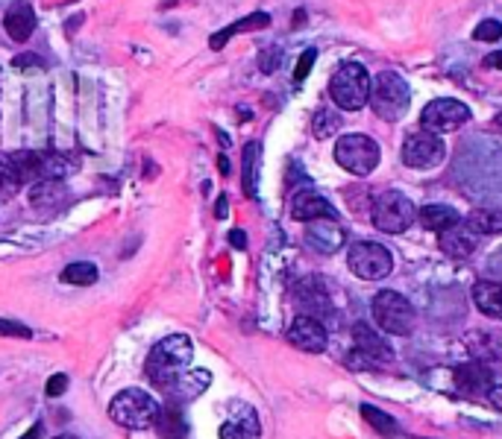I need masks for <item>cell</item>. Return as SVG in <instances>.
I'll return each instance as SVG.
<instances>
[{
	"label": "cell",
	"mask_w": 502,
	"mask_h": 439,
	"mask_svg": "<svg viewBox=\"0 0 502 439\" xmlns=\"http://www.w3.org/2000/svg\"><path fill=\"white\" fill-rule=\"evenodd\" d=\"M288 343H291V346H297L300 352L318 354V352L326 349L330 334H326V325L321 323V319L300 314L294 323H291V328H288Z\"/></svg>",
	"instance_id": "cell-11"
},
{
	"label": "cell",
	"mask_w": 502,
	"mask_h": 439,
	"mask_svg": "<svg viewBox=\"0 0 502 439\" xmlns=\"http://www.w3.org/2000/svg\"><path fill=\"white\" fill-rule=\"evenodd\" d=\"M30 203L36 208H60L65 203V185L60 179H42L30 187Z\"/></svg>",
	"instance_id": "cell-21"
},
{
	"label": "cell",
	"mask_w": 502,
	"mask_h": 439,
	"mask_svg": "<svg viewBox=\"0 0 502 439\" xmlns=\"http://www.w3.org/2000/svg\"><path fill=\"white\" fill-rule=\"evenodd\" d=\"M476 234H502V211L499 208H476L464 220Z\"/></svg>",
	"instance_id": "cell-24"
},
{
	"label": "cell",
	"mask_w": 502,
	"mask_h": 439,
	"mask_svg": "<svg viewBox=\"0 0 502 439\" xmlns=\"http://www.w3.org/2000/svg\"><path fill=\"white\" fill-rule=\"evenodd\" d=\"M13 168L18 173L21 185H36L42 182V152H33V150H21L13 152Z\"/></svg>",
	"instance_id": "cell-23"
},
{
	"label": "cell",
	"mask_w": 502,
	"mask_h": 439,
	"mask_svg": "<svg viewBox=\"0 0 502 439\" xmlns=\"http://www.w3.org/2000/svg\"><path fill=\"white\" fill-rule=\"evenodd\" d=\"M485 68H494V70H502V50H497V53H490V56L485 59Z\"/></svg>",
	"instance_id": "cell-41"
},
{
	"label": "cell",
	"mask_w": 502,
	"mask_h": 439,
	"mask_svg": "<svg viewBox=\"0 0 502 439\" xmlns=\"http://www.w3.org/2000/svg\"><path fill=\"white\" fill-rule=\"evenodd\" d=\"M279 59H283V50H279V47H271V50H262V53H259V68L265 70V74H274V70L279 68Z\"/></svg>",
	"instance_id": "cell-36"
},
{
	"label": "cell",
	"mask_w": 502,
	"mask_h": 439,
	"mask_svg": "<svg viewBox=\"0 0 502 439\" xmlns=\"http://www.w3.org/2000/svg\"><path fill=\"white\" fill-rule=\"evenodd\" d=\"M473 39L476 41H497V39H502V23L499 21H482L479 23V27L473 30Z\"/></svg>",
	"instance_id": "cell-34"
},
{
	"label": "cell",
	"mask_w": 502,
	"mask_h": 439,
	"mask_svg": "<svg viewBox=\"0 0 502 439\" xmlns=\"http://www.w3.org/2000/svg\"><path fill=\"white\" fill-rule=\"evenodd\" d=\"M0 337H18V340H30L33 331L21 323H13V319H0Z\"/></svg>",
	"instance_id": "cell-35"
},
{
	"label": "cell",
	"mask_w": 502,
	"mask_h": 439,
	"mask_svg": "<svg viewBox=\"0 0 502 439\" xmlns=\"http://www.w3.org/2000/svg\"><path fill=\"white\" fill-rule=\"evenodd\" d=\"M488 401L494 405L497 410H502V384H494L488 389Z\"/></svg>",
	"instance_id": "cell-40"
},
{
	"label": "cell",
	"mask_w": 502,
	"mask_h": 439,
	"mask_svg": "<svg viewBox=\"0 0 502 439\" xmlns=\"http://www.w3.org/2000/svg\"><path fill=\"white\" fill-rule=\"evenodd\" d=\"M153 422H156V431L162 439H185V434H189V425H185L177 405L162 407Z\"/></svg>",
	"instance_id": "cell-22"
},
{
	"label": "cell",
	"mask_w": 502,
	"mask_h": 439,
	"mask_svg": "<svg viewBox=\"0 0 502 439\" xmlns=\"http://www.w3.org/2000/svg\"><path fill=\"white\" fill-rule=\"evenodd\" d=\"M218 168H220V173L227 176V173H229V161H227L224 156H220V159H218Z\"/></svg>",
	"instance_id": "cell-46"
},
{
	"label": "cell",
	"mask_w": 502,
	"mask_h": 439,
	"mask_svg": "<svg viewBox=\"0 0 502 439\" xmlns=\"http://www.w3.org/2000/svg\"><path fill=\"white\" fill-rule=\"evenodd\" d=\"M335 161L353 176H370L379 164V144L367 135H341L335 144Z\"/></svg>",
	"instance_id": "cell-7"
},
{
	"label": "cell",
	"mask_w": 502,
	"mask_h": 439,
	"mask_svg": "<svg viewBox=\"0 0 502 439\" xmlns=\"http://www.w3.org/2000/svg\"><path fill=\"white\" fill-rule=\"evenodd\" d=\"M306 241L321 252H335L344 243V232L338 229L335 220H314L306 229Z\"/></svg>",
	"instance_id": "cell-16"
},
{
	"label": "cell",
	"mask_w": 502,
	"mask_h": 439,
	"mask_svg": "<svg viewBox=\"0 0 502 439\" xmlns=\"http://www.w3.org/2000/svg\"><path fill=\"white\" fill-rule=\"evenodd\" d=\"M156 413H159L156 398L138 387L121 389L109 405V419L126 431H142V428H147V425H153Z\"/></svg>",
	"instance_id": "cell-2"
},
{
	"label": "cell",
	"mask_w": 502,
	"mask_h": 439,
	"mask_svg": "<svg viewBox=\"0 0 502 439\" xmlns=\"http://www.w3.org/2000/svg\"><path fill=\"white\" fill-rule=\"evenodd\" d=\"M338 129H341V114L335 109H318V114H314V121H311L314 138H330Z\"/></svg>",
	"instance_id": "cell-32"
},
{
	"label": "cell",
	"mask_w": 502,
	"mask_h": 439,
	"mask_svg": "<svg viewBox=\"0 0 502 439\" xmlns=\"http://www.w3.org/2000/svg\"><path fill=\"white\" fill-rule=\"evenodd\" d=\"M267 23H271V15H265V12H253V15H247L244 21L229 23L227 30H220L209 44H212L215 50H220V47H224V44L229 41V35H236V32H247V30H262V27H267Z\"/></svg>",
	"instance_id": "cell-25"
},
{
	"label": "cell",
	"mask_w": 502,
	"mask_h": 439,
	"mask_svg": "<svg viewBox=\"0 0 502 439\" xmlns=\"http://www.w3.org/2000/svg\"><path fill=\"white\" fill-rule=\"evenodd\" d=\"M473 305L490 319H502V284L497 281H476L473 284Z\"/></svg>",
	"instance_id": "cell-18"
},
{
	"label": "cell",
	"mask_w": 502,
	"mask_h": 439,
	"mask_svg": "<svg viewBox=\"0 0 502 439\" xmlns=\"http://www.w3.org/2000/svg\"><path fill=\"white\" fill-rule=\"evenodd\" d=\"M314 59H318V50H306V53H302V56L297 59V70H294V82H297V86L309 77V70H311V65H314Z\"/></svg>",
	"instance_id": "cell-37"
},
{
	"label": "cell",
	"mask_w": 502,
	"mask_h": 439,
	"mask_svg": "<svg viewBox=\"0 0 502 439\" xmlns=\"http://www.w3.org/2000/svg\"><path fill=\"white\" fill-rule=\"evenodd\" d=\"M476 237H479V234L461 220V223L450 225L447 232H441L438 246H441V252L447 255V258L464 261V258H470V255L476 252Z\"/></svg>",
	"instance_id": "cell-12"
},
{
	"label": "cell",
	"mask_w": 502,
	"mask_h": 439,
	"mask_svg": "<svg viewBox=\"0 0 502 439\" xmlns=\"http://www.w3.org/2000/svg\"><path fill=\"white\" fill-rule=\"evenodd\" d=\"M408 103H412V88L408 82L396 74V70H382V74L370 82V105L382 121H400L405 114Z\"/></svg>",
	"instance_id": "cell-3"
},
{
	"label": "cell",
	"mask_w": 502,
	"mask_h": 439,
	"mask_svg": "<svg viewBox=\"0 0 502 439\" xmlns=\"http://www.w3.org/2000/svg\"><path fill=\"white\" fill-rule=\"evenodd\" d=\"M227 203H229V199H227V197H220V199H218V208H215V215H218V220H224V217H227V211H229V206H227Z\"/></svg>",
	"instance_id": "cell-44"
},
{
	"label": "cell",
	"mask_w": 502,
	"mask_h": 439,
	"mask_svg": "<svg viewBox=\"0 0 502 439\" xmlns=\"http://www.w3.org/2000/svg\"><path fill=\"white\" fill-rule=\"evenodd\" d=\"M262 425L253 410H244L241 416H232L220 425V439H259Z\"/></svg>",
	"instance_id": "cell-19"
},
{
	"label": "cell",
	"mask_w": 502,
	"mask_h": 439,
	"mask_svg": "<svg viewBox=\"0 0 502 439\" xmlns=\"http://www.w3.org/2000/svg\"><path fill=\"white\" fill-rule=\"evenodd\" d=\"M297 302L306 307V316H314V314H321V311H330V299L323 296L321 290V284H314V281H302L300 288H297ZM318 319V316H314Z\"/></svg>",
	"instance_id": "cell-26"
},
{
	"label": "cell",
	"mask_w": 502,
	"mask_h": 439,
	"mask_svg": "<svg viewBox=\"0 0 502 439\" xmlns=\"http://www.w3.org/2000/svg\"><path fill=\"white\" fill-rule=\"evenodd\" d=\"M209 381H212V375H209L206 370H197V372H185L177 384H173L168 393H173L177 398H194L200 396L203 389L209 387Z\"/></svg>",
	"instance_id": "cell-27"
},
{
	"label": "cell",
	"mask_w": 502,
	"mask_h": 439,
	"mask_svg": "<svg viewBox=\"0 0 502 439\" xmlns=\"http://www.w3.org/2000/svg\"><path fill=\"white\" fill-rule=\"evenodd\" d=\"M4 27L13 41H27L33 32H36V12L27 4V0H15L13 6L6 9Z\"/></svg>",
	"instance_id": "cell-15"
},
{
	"label": "cell",
	"mask_w": 502,
	"mask_h": 439,
	"mask_svg": "<svg viewBox=\"0 0 502 439\" xmlns=\"http://www.w3.org/2000/svg\"><path fill=\"white\" fill-rule=\"evenodd\" d=\"M347 366H349V370H379V363L370 361L367 354H361L358 349H353L347 354Z\"/></svg>",
	"instance_id": "cell-38"
},
{
	"label": "cell",
	"mask_w": 502,
	"mask_h": 439,
	"mask_svg": "<svg viewBox=\"0 0 502 439\" xmlns=\"http://www.w3.org/2000/svg\"><path fill=\"white\" fill-rule=\"evenodd\" d=\"M443 156H447V147H443V141L432 133H414V135H408L403 144V164L414 170L438 168Z\"/></svg>",
	"instance_id": "cell-10"
},
{
	"label": "cell",
	"mask_w": 502,
	"mask_h": 439,
	"mask_svg": "<svg viewBox=\"0 0 502 439\" xmlns=\"http://www.w3.org/2000/svg\"><path fill=\"white\" fill-rule=\"evenodd\" d=\"M68 389V375H53L51 381H48V387H44V393H48V398H60L62 393Z\"/></svg>",
	"instance_id": "cell-39"
},
{
	"label": "cell",
	"mask_w": 502,
	"mask_h": 439,
	"mask_svg": "<svg viewBox=\"0 0 502 439\" xmlns=\"http://www.w3.org/2000/svg\"><path fill=\"white\" fill-rule=\"evenodd\" d=\"M330 94L338 109H347V112L365 109L370 103V74L365 70V65L344 62L330 79Z\"/></svg>",
	"instance_id": "cell-4"
},
{
	"label": "cell",
	"mask_w": 502,
	"mask_h": 439,
	"mask_svg": "<svg viewBox=\"0 0 502 439\" xmlns=\"http://www.w3.org/2000/svg\"><path fill=\"white\" fill-rule=\"evenodd\" d=\"M15 65H18V68H30V65H42V59H39V56H18V59H15Z\"/></svg>",
	"instance_id": "cell-43"
},
{
	"label": "cell",
	"mask_w": 502,
	"mask_h": 439,
	"mask_svg": "<svg viewBox=\"0 0 502 439\" xmlns=\"http://www.w3.org/2000/svg\"><path fill=\"white\" fill-rule=\"evenodd\" d=\"M373 319L385 334H396V337H408L414 331V311L412 302L405 299L403 293L396 290H379L373 296Z\"/></svg>",
	"instance_id": "cell-5"
},
{
	"label": "cell",
	"mask_w": 502,
	"mask_h": 439,
	"mask_svg": "<svg viewBox=\"0 0 502 439\" xmlns=\"http://www.w3.org/2000/svg\"><path fill=\"white\" fill-rule=\"evenodd\" d=\"M353 343H356V349H358L361 354H367V358L376 361L379 366H385V363L394 361L391 343L385 340L376 328H370V325H365V323L353 325Z\"/></svg>",
	"instance_id": "cell-14"
},
{
	"label": "cell",
	"mask_w": 502,
	"mask_h": 439,
	"mask_svg": "<svg viewBox=\"0 0 502 439\" xmlns=\"http://www.w3.org/2000/svg\"><path fill=\"white\" fill-rule=\"evenodd\" d=\"M71 173V164L60 152H42V179H65Z\"/></svg>",
	"instance_id": "cell-33"
},
{
	"label": "cell",
	"mask_w": 502,
	"mask_h": 439,
	"mask_svg": "<svg viewBox=\"0 0 502 439\" xmlns=\"http://www.w3.org/2000/svg\"><path fill=\"white\" fill-rule=\"evenodd\" d=\"M229 243L232 246H238V249H244V246H247V237H244V232H229Z\"/></svg>",
	"instance_id": "cell-42"
},
{
	"label": "cell",
	"mask_w": 502,
	"mask_h": 439,
	"mask_svg": "<svg viewBox=\"0 0 502 439\" xmlns=\"http://www.w3.org/2000/svg\"><path fill=\"white\" fill-rule=\"evenodd\" d=\"M361 419H365L370 428L376 434H382V436H396V434H400V425H396V419L388 416L385 410L373 407V405H361Z\"/></svg>",
	"instance_id": "cell-28"
},
{
	"label": "cell",
	"mask_w": 502,
	"mask_h": 439,
	"mask_svg": "<svg viewBox=\"0 0 502 439\" xmlns=\"http://www.w3.org/2000/svg\"><path fill=\"white\" fill-rule=\"evenodd\" d=\"M256 164H259V144L250 141L244 147V170H241V182H244V194L256 197Z\"/></svg>",
	"instance_id": "cell-31"
},
{
	"label": "cell",
	"mask_w": 502,
	"mask_h": 439,
	"mask_svg": "<svg viewBox=\"0 0 502 439\" xmlns=\"http://www.w3.org/2000/svg\"><path fill=\"white\" fill-rule=\"evenodd\" d=\"M194 358V346L185 334H171L165 340H159L153 352L147 358V378L153 381L159 389H168L180 381V378L189 372Z\"/></svg>",
	"instance_id": "cell-1"
},
{
	"label": "cell",
	"mask_w": 502,
	"mask_h": 439,
	"mask_svg": "<svg viewBox=\"0 0 502 439\" xmlns=\"http://www.w3.org/2000/svg\"><path fill=\"white\" fill-rule=\"evenodd\" d=\"M455 387H459L464 396L476 398V396H482L490 389V372L479 363L459 366V370H455Z\"/></svg>",
	"instance_id": "cell-17"
},
{
	"label": "cell",
	"mask_w": 502,
	"mask_h": 439,
	"mask_svg": "<svg viewBox=\"0 0 502 439\" xmlns=\"http://www.w3.org/2000/svg\"><path fill=\"white\" fill-rule=\"evenodd\" d=\"M467 121H470V109L461 100H452V97L432 100L423 109V114H420V126H423V133L432 135L452 133V129L464 126Z\"/></svg>",
	"instance_id": "cell-9"
},
{
	"label": "cell",
	"mask_w": 502,
	"mask_h": 439,
	"mask_svg": "<svg viewBox=\"0 0 502 439\" xmlns=\"http://www.w3.org/2000/svg\"><path fill=\"white\" fill-rule=\"evenodd\" d=\"M417 220H420V225H423V229L438 232V234L447 232L450 225L461 223L459 211L450 208V206H426V208H420V211H417Z\"/></svg>",
	"instance_id": "cell-20"
},
{
	"label": "cell",
	"mask_w": 502,
	"mask_h": 439,
	"mask_svg": "<svg viewBox=\"0 0 502 439\" xmlns=\"http://www.w3.org/2000/svg\"><path fill=\"white\" fill-rule=\"evenodd\" d=\"M291 217L300 220V223H314V220H335L338 211L332 208V203L321 194L314 191H302L294 197V203H291Z\"/></svg>",
	"instance_id": "cell-13"
},
{
	"label": "cell",
	"mask_w": 502,
	"mask_h": 439,
	"mask_svg": "<svg viewBox=\"0 0 502 439\" xmlns=\"http://www.w3.org/2000/svg\"><path fill=\"white\" fill-rule=\"evenodd\" d=\"M494 123H497V126H499V129H502V112H499V114H497V117H494Z\"/></svg>",
	"instance_id": "cell-47"
},
{
	"label": "cell",
	"mask_w": 502,
	"mask_h": 439,
	"mask_svg": "<svg viewBox=\"0 0 502 439\" xmlns=\"http://www.w3.org/2000/svg\"><path fill=\"white\" fill-rule=\"evenodd\" d=\"M42 436V428H39V425H36V428H30L24 436H21V439H39Z\"/></svg>",
	"instance_id": "cell-45"
},
{
	"label": "cell",
	"mask_w": 502,
	"mask_h": 439,
	"mask_svg": "<svg viewBox=\"0 0 502 439\" xmlns=\"http://www.w3.org/2000/svg\"><path fill=\"white\" fill-rule=\"evenodd\" d=\"M18 187H21V179H18L15 168H13V159L0 152V203L13 199L18 194Z\"/></svg>",
	"instance_id": "cell-30"
},
{
	"label": "cell",
	"mask_w": 502,
	"mask_h": 439,
	"mask_svg": "<svg viewBox=\"0 0 502 439\" xmlns=\"http://www.w3.org/2000/svg\"><path fill=\"white\" fill-rule=\"evenodd\" d=\"M56 439H77V436H68V434H62V436H56Z\"/></svg>",
	"instance_id": "cell-48"
},
{
	"label": "cell",
	"mask_w": 502,
	"mask_h": 439,
	"mask_svg": "<svg viewBox=\"0 0 502 439\" xmlns=\"http://www.w3.org/2000/svg\"><path fill=\"white\" fill-rule=\"evenodd\" d=\"M373 225H376L379 232H388V234H403L408 225L414 223L417 217V208L414 203L400 191H385L376 197V203H373Z\"/></svg>",
	"instance_id": "cell-6"
},
{
	"label": "cell",
	"mask_w": 502,
	"mask_h": 439,
	"mask_svg": "<svg viewBox=\"0 0 502 439\" xmlns=\"http://www.w3.org/2000/svg\"><path fill=\"white\" fill-rule=\"evenodd\" d=\"M98 267L91 261H77V264H68L62 270V281L65 284H77V288H88V284L98 281Z\"/></svg>",
	"instance_id": "cell-29"
},
{
	"label": "cell",
	"mask_w": 502,
	"mask_h": 439,
	"mask_svg": "<svg viewBox=\"0 0 502 439\" xmlns=\"http://www.w3.org/2000/svg\"><path fill=\"white\" fill-rule=\"evenodd\" d=\"M347 264H349V270H353V276L365 279V281H379V279H385V276H391V270H394V255H391L382 243L361 241V243L349 246Z\"/></svg>",
	"instance_id": "cell-8"
}]
</instances>
